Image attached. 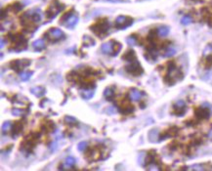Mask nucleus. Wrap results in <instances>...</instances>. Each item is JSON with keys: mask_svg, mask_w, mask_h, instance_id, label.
Segmentation results:
<instances>
[{"mask_svg": "<svg viewBox=\"0 0 212 171\" xmlns=\"http://www.w3.org/2000/svg\"><path fill=\"white\" fill-rule=\"evenodd\" d=\"M110 23L107 19H103L101 21L97 22L94 23L93 26H90V29L97 36H99L100 38H104L105 36H107V31L110 29Z\"/></svg>", "mask_w": 212, "mask_h": 171, "instance_id": "1", "label": "nucleus"}, {"mask_svg": "<svg viewBox=\"0 0 212 171\" xmlns=\"http://www.w3.org/2000/svg\"><path fill=\"white\" fill-rule=\"evenodd\" d=\"M9 37L11 38V42L13 43V49H11V51L15 52H21V51H23L26 46H28V41H26V39L23 37L22 34H20V33H9Z\"/></svg>", "mask_w": 212, "mask_h": 171, "instance_id": "2", "label": "nucleus"}, {"mask_svg": "<svg viewBox=\"0 0 212 171\" xmlns=\"http://www.w3.org/2000/svg\"><path fill=\"white\" fill-rule=\"evenodd\" d=\"M78 20H79L78 16L72 9L68 13H66L64 16H62V18L60 20V23L67 28H73L76 26V23H78Z\"/></svg>", "mask_w": 212, "mask_h": 171, "instance_id": "3", "label": "nucleus"}, {"mask_svg": "<svg viewBox=\"0 0 212 171\" xmlns=\"http://www.w3.org/2000/svg\"><path fill=\"white\" fill-rule=\"evenodd\" d=\"M121 47L122 46H121L119 42L114 41V40H110V41L103 43L102 46H101V51H102L104 54L116 56L119 53Z\"/></svg>", "mask_w": 212, "mask_h": 171, "instance_id": "4", "label": "nucleus"}, {"mask_svg": "<svg viewBox=\"0 0 212 171\" xmlns=\"http://www.w3.org/2000/svg\"><path fill=\"white\" fill-rule=\"evenodd\" d=\"M64 8H65V6H64L62 3H60L58 0H53L51 5L46 10L45 15L48 19H53L55 18Z\"/></svg>", "mask_w": 212, "mask_h": 171, "instance_id": "5", "label": "nucleus"}, {"mask_svg": "<svg viewBox=\"0 0 212 171\" xmlns=\"http://www.w3.org/2000/svg\"><path fill=\"white\" fill-rule=\"evenodd\" d=\"M125 70L133 76H140L142 75L144 72L143 68L141 66L140 63L138 62L137 60L136 61L128 63V65L125 66Z\"/></svg>", "mask_w": 212, "mask_h": 171, "instance_id": "6", "label": "nucleus"}, {"mask_svg": "<svg viewBox=\"0 0 212 171\" xmlns=\"http://www.w3.org/2000/svg\"><path fill=\"white\" fill-rule=\"evenodd\" d=\"M45 36L49 38L50 41L56 42V41H59V40H62V39L65 38L66 34L64 33L63 31H61L60 28H50L49 31L46 32Z\"/></svg>", "mask_w": 212, "mask_h": 171, "instance_id": "7", "label": "nucleus"}, {"mask_svg": "<svg viewBox=\"0 0 212 171\" xmlns=\"http://www.w3.org/2000/svg\"><path fill=\"white\" fill-rule=\"evenodd\" d=\"M133 23V19L129 18L127 16H118L116 19V23H114V26L117 29H124L128 28Z\"/></svg>", "mask_w": 212, "mask_h": 171, "instance_id": "8", "label": "nucleus"}, {"mask_svg": "<svg viewBox=\"0 0 212 171\" xmlns=\"http://www.w3.org/2000/svg\"><path fill=\"white\" fill-rule=\"evenodd\" d=\"M30 64V60L28 59H21V60H15V61L10 62V68L17 72H20V70H23L29 66Z\"/></svg>", "mask_w": 212, "mask_h": 171, "instance_id": "9", "label": "nucleus"}, {"mask_svg": "<svg viewBox=\"0 0 212 171\" xmlns=\"http://www.w3.org/2000/svg\"><path fill=\"white\" fill-rule=\"evenodd\" d=\"M85 156H86V159H88L89 162H94V160H98L99 159L101 153H100L99 149L90 148V149H88V150L86 151Z\"/></svg>", "mask_w": 212, "mask_h": 171, "instance_id": "10", "label": "nucleus"}, {"mask_svg": "<svg viewBox=\"0 0 212 171\" xmlns=\"http://www.w3.org/2000/svg\"><path fill=\"white\" fill-rule=\"evenodd\" d=\"M118 110L119 112L122 113V115H129V113H133L134 110V107L131 106L128 102L126 101H122L118 106Z\"/></svg>", "mask_w": 212, "mask_h": 171, "instance_id": "11", "label": "nucleus"}, {"mask_svg": "<svg viewBox=\"0 0 212 171\" xmlns=\"http://www.w3.org/2000/svg\"><path fill=\"white\" fill-rule=\"evenodd\" d=\"M178 132H179V129H178L177 126H171L168 129H166L165 131L162 132L161 136L159 137V139H166L168 137H173L175 135H177Z\"/></svg>", "mask_w": 212, "mask_h": 171, "instance_id": "12", "label": "nucleus"}, {"mask_svg": "<svg viewBox=\"0 0 212 171\" xmlns=\"http://www.w3.org/2000/svg\"><path fill=\"white\" fill-rule=\"evenodd\" d=\"M194 115H196V117L198 119H204V118H208V116L210 115V112L208 109H205L203 107H201V108H198L194 110Z\"/></svg>", "mask_w": 212, "mask_h": 171, "instance_id": "13", "label": "nucleus"}, {"mask_svg": "<svg viewBox=\"0 0 212 171\" xmlns=\"http://www.w3.org/2000/svg\"><path fill=\"white\" fill-rule=\"evenodd\" d=\"M143 96H145V93L136 88H132L129 92V98L131 101H139Z\"/></svg>", "mask_w": 212, "mask_h": 171, "instance_id": "14", "label": "nucleus"}, {"mask_svg": "<svg viewBox=\"0 0 212 171\" xmlns=\"http://www.w3.org/2000/svg\"><path fill=\"white\" fill-rule=\"evenodd\" d=\"M122 59L124 60V61H126L127 63L136 61V60H137V58H136V53L134 52V50L128 49V50H127V51L122 55Z\"/></svg>", "mask_w": 212, "mask_h": 171, "instance_id": "15", "label": "nucleus"}, {"mask_svg": "<svg viewBox=\"0 0 212 171\" xmlns=\"http://www.w3.org/2000/svg\"><path fill=\"white\" fill-rule=\"evenodd\" d=\"M94 89H86V88H83L79 91V94H80V97H81L82 99L84 100H90L93 98L94 96Z\"/></svg>", "mask_w": 212, "mask_h": 171, "instance_id": "16", "label": "nucleus"}, {"mask_svg": "<svg viewBox=\"0 0 212 171\" xmlns=\"http://www.w3.org/2000/svg\"><path fill=\"white\" fill-rule=\"evenodd\" d=\"M23 125L21 121H15L12 126V136L17 137L18 135H20V133L23 131Z\"/></svg>", "mask_w": 212, "mask_h": 171, "instance_id": "17", "label": "nucleus"}, {"mask_svg": "<svg viewBox=\"0 0 212 171\" xmlns=\"http://www.w3.org/2000/svg\"><path fill=\"white\" fill-rule=\"evenodd\" d=\"M114 96H116V90H114L113 87L109 86L104 90V97H105L107 101H113Z\"/></svg>", "mask_w": 212, "mask_h": 171, "instance_id": "18", "label": "nucleus"}, {"mask_svg": "<svg viewBox=\"0 0 212 171\" xmlns=\"http://www.w3.org/2000/svg\"><path fill=\"white\" fill-rule=\"evenodd\" d=\"M30 93L33 94V95L36 97H38V98H40V97H43L45 95L46 90L44 87H42V86H35L30 89Z\"/></svg>", "mask_w": 212, "mask_h": 171, "instance_id": "19", "label": "nucleus"}, {"mask_svg": "<svg viewBox=\"0 0 212 171\" xmlns=\"http://www.w3.org/2000/svg\"><path fill=\"white\" fill-rule=\"evenodd\" d=\"M148 138H149L150 142H156L157 140L159 139V132L156 128H154L150 130L149 134H148Z\"/></svg>", "mask_w": 212, "mask_h": 171, "instance_id": "20", "label": "nucleus"}, {"mask_svg": "<svg viewBox=\"0 0 212 171\" xmlns=\"http://www.w3.org/2000/svg\"><path fill=\"white\" fill-rule=\"evenodd\" d=\"M31 46H32L33 49L36 50V51H40V50L44 49L45 48V41H44V39H42V38L36 39L35 41L32 42Z\"/></svg>", "mask_w": 212, "mask_h": 171, "instance_id": "21", "label": "nucleus"}, {"mask_svg": "<svg viewBox=\"0 0 212 171\" xmlns=\"http://www.w3.org/2000/svg\"><path fill=\"white\" fill-rule=\"evenodd\" d=\"M83 41V46L86 47H90V46H94L95 45V40H94L92 37H90L88 35H84L82 38Z\"/></svg>", "mask_w": 212, "mask_h": 171, "instance_id": "22", "label": "nucleus"}, {"mask_svg": "<svg viewBox=\"0 0 212 171\" xmlns=\"http://www.w3.org/2000/svg\"><path fill=\"white\" fill-rule=\"evenodd\" d=\"M169 31L170 29L167 26H161L157 28V34H159V36H161V37H164V36L168 35Z\"/></svg>", "mask_w": 212, "mask_h": 171, "instance_id": "23", "label": "nucleus"}, {"mask_svg": "<svg viewBox=\"0 0 212 171\" xmlns=\"http://www.w3.org/2000/svg\"><path fill=\"white\" fill-rule=\"evenodd\" d=\"M33 72H20V78H21L22 81H28L30 79V77L32 76Z\"/></svg>", "mask_w": 212, "mask_h": 171, "instance_id": "24", "label": "nucleus"}, {"mask_svg": "<svg viewBox=\"0 0 212 171\" xmlns=\"http://www.w3.org/2000/svg\"><path fill=\"white\" fill-rule=\"evenodd\" d=\"M43 129H44V131H46V132H51V131H53L54 129H55V124H54L53 121L49 120V121H47L44 124V126H43Z\"/></svg>", "mask_w": 212, "mask_h": 171, "instance_id": "25", "label": "nucleus"}, {"mask_svg": "<svg viewBox=\"0 0 212 171\" xmlns=\"http://www.w3.org/2000/svg\"><path fill=\"white\" fill-rule=\"evenodd\" d=\"M10 7H12V8H9L11 11L15 12V13H18L23 9V5L20 2H14L11 6H10Z\"/></svg>", "mask_w": 212, "mask_h": 171, "instance_id": "26", "label": "nucleus"}, {"mask_svg": "<svg viewBox=\"0 0 212 171\" xmlns=\"http://www.w3.org/2000/svg\"><path fill=\"white\" fill-rule=\"evenodd\" d=\"M176 48L173 46H168L167 48H166V51L165 53H164V56L165 57H172L173 55L176 54Z\"/></svg>", "mask_w": 212, "mask_h": 171, "instance_id": "27", "label": "nucleus"}, {"mask_svg": "<svg viewBox=\"0 0 212 171\" xmlns=\"http://www.w3.org/2000/svg\"><path fill=\"white\" fill-rule=\"evenodd\" d=\"M126 41H127V43H128V45L134 46V45H136L137 43H138V37L135 34H133V35L129 36V37H127Z\"/></svg>", "mask_w": 212, "mask_h": 171, "instance_id": "28", "label": "nucleus"}, {"mask_svg": "<svg viewBox=\"0 0 212 171\" xmlns=\"http://www.w3.org/2000/svg\"><path fill=\"white\" fill-rule=\"evenodd\" d=\"M65 122L68 123L69 125H75L77 123V120L75 117L73 116H70V115H66L65 116Z\"/></svg>", "mask_w": 212, "mask_h": 171, "instance_id": "29", "label": "nucleus"}, {"mask_svg": "<svg viewBox=\"0 0 212 171\" xmlns=\"http://www.w3.org/2000/svg\"><path fill=\"white\" fill-rule=\"evenodd\" d=\"M187 169L189 170H197V171H201V170H206V167L203 166V164H194V165H192L190 167H188Z\"/></svg>", "mask_w": 212, "mask_h": 171, "instance_id": "30", "label": "nucleus"}, {"mask_svg": "<svg viewBox=\"0 0 212 171\" xmlns=\"http://www.w3.org/2000/svg\"><path fill=\"white\" fill-rule=\"evenodd\" d=\"M204 66H205V69H211L212 68V55H208L206 57V59H205V61H204Z\"/></svg>", "mask_w": 212, "mask_h": 171, "instance_id": "31", "label": "nucleus"}, {"mask_svg": "<svg viewBox=\"0 0 212 171\" xmlns=\"http://www.w3.org/2000/svg\"><path fill=\"white\" fill-rule=\"evenodd\" d=\"M75 162H76V160H75V157H72V156H68L66 159V165L69 167H72V166H73L75 164Z\"/></svg>", "mask_w": 212, "mask_h": 171, "instance_id": "32", "label": "nucleus"}, {"mask_svg": "<svg viewBox=\"0 0 212 171\" xmlns=\"http://www.w3.org/2000/svg\"><path fill=\"white\" fill-rule=\"evenodd\" d=\"M26 110H21V109H13L12 110V115L15 116H21L23 115H25Z\"/></svg>", "mask_w": 212, "mask_h": 171, "instance_id": "33", "label": "nucleus"}, {"mask_svg": "<svg viewBox=\"0 0 212 171\" xmlns=\"http://www.w3.org/2000/svg\"><path fill=\"white\" fill-rule=\"evenodd\" d=\"M192 21H193L192 17H190V16H185V17H183V18H182L181 23H182V25H184V26H187V25H190V23H192Z\"/></svg>", "mask_w": 212, "mask_h": 171, "instance_id": "34", "label": "nucleus"}, {"mask_svg": "<svg viewBox=\"0 0 212 171\" xmlns=\"http://www.w3.org/2000/svg\"><path fill=\"white\" fill-rule=\"evenodd\" d=\"M12 123H11V121H9V120H7V121H5L4 123H3L2 124V132H7L8 130L11 128V125Z\"/></svg>", "mask_w": 212, "mask_h": 171, "instance_id": "35", "label": "nucleus"}, {"mask_svg": "<svg viewBox=\"0 0 212 171\" xmlns=\"http://www.w3.org/2000/svg\"><path fill=\"white\" fill-rule=\"evenodd\" d=\"M87 145H88V144H87L86 141H82V142L78 143V145H77V149H78V151H80V152H82V151L86 150Z\"/></svg>", "mask_w": 212, "mask_h": 171, "instance_id": "36", "label": "nucleus"}, {"mask_svg": "<svg viewBox=\"0 0 212 171\" xmlns=\"http://www.w3.org/2000/svg\"><path fill=\"white\" fill-rule=\"evenodd\" d=\"M185 107H186V104H185L183 100H179V101H177L174 105V108H179V109H183Z\"/></svg>", "mask_w": 212, "mask_h": 171, "instance_id": "37", "label": "nucleus"}, {"mask_svg": "<svg viewBox=\"0 0 212 171\" xmlns=\"http://www.w3.org/2000/svg\"><path fill=\"white\" fill-rule=\"evenodd\" d=\"M107 113H109V115H114V113H116V108H114V107H109V108L107 109Z\"/></svg>", "mask_w": 212, "mask_h": 171, "instance_id": "38", "label": "nucleus"}, {"mask_svg": "<svg viewBox=\"0 0 212 171\" xmlns=\"http://www.w3.org/2000/svg\"><path fill=\"white\" fill-rule=\"evenodd\" d=\"M146 159V153H141L140 156H139V162L140 164H143L144 163V159Z\"/></svg>", "mask_w": 212, "mask_h": 171, "instance_id": "39", "label": "nucleus"}, {"mask_svg": "<svg viewBox=\"0 0 212 171\" xmlns=\"http://www.w3.org/2000/svg\"><path fill=\"white\" fill-rule=\"evenodd\" d=\"M6 44V40L4 39V38H1V45H0V46H1V48H3V47H4V45Z\"/></svg>", "mask_w": 212, "mask_h": 171, "instance_id": "40", "label": "nucleus"}, {"mask_svg": "<svg viewBox=\"0 0 212 171\" xmlns=\"http://www.w3.org/2000/svg\"><path fill=\"white\" fill-rule=\"evenodd\" d=\"M207 136H208V138L209 139H212V129L210 130L209 132H208V134H207Z\"/></svg>", "mask_w": 212, "mask_h": 171, "instance_id": "41", "label": "nucleus"}, {"mask_svg": "<svg viewBox=\"0 0 212 171\" xmlns=\"http://www.w3.org/2000/svg\"><path fill=\"white\" fill-rule=\"evenodd\" d=\"M75 47H73V48H72V49H69V50H67V51H66V53H70V52L75 51Z\"/></svg>", "mask_w": 212, "mask_h": 171, "instance_id": "42", "label": "nucleus"}, {"mask_svg": "<svg viewBox=\"0 0 212 171\" xmlns=\"http://www.w3.org/2000/svg\"><path fill=\"white\" fill-rule=\"evenodd\" d=\"M210 6H211V7H212V2L210 3Z\"/></svg>", "mask_w": 212, "mask_h": 171, "instance_id": "43", "label": "nucleus"}]
</instances>
